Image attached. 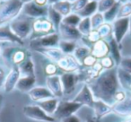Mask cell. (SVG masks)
I'll return each instance as SVG.
<instances>
[{
	"instance_id": "7a4b0ae2",
	"label": "cell",
	"mask_w": 131,
	"mask_h": 122,
	"mask_svg": "<svg viewBox=\"0 0 131 122\" xmlns=\"http://www.w3.org/2000/svg\"><path fill=\"white\" fill-rule=\"evenodd\" d=\"M23 8L21 0H7L0 4V24H6L15 18Z\"/></svg>"
},
{
	"instance_id": "8fae6325",
	"label": "cell",
	"mask_w": 131,
	"mask_h": 122,
	"mask_svg": "<svg viewBox=\"0 0 131 122\" xmlns=\"http://www.w3.org/2000/svg\"><path fill=\"white\" fill-rule=\"evenodd\" d=\"M61 84L63 93L70 94L75 90V84L78 80V76L75 74H64L61 75Z\"/></svg>"
},
{
	"instance_id": "e0dca14e",
	"label": "cell",
	"mask_w": 131,
	"mask_h": 122,
	"mask_svg": "<svg viewBox=\"0 0 131 122\" xmlns=\"http://www.w3.org/2000/svg\"><path fill=\"white\" fill-rule=\"evenodd\" d=\"M58 102L59 101L57 98H51L45 101H42V102H38L36 105H38L39 107L41 108L48 115L53 116V114H54V112L57 109V107H58Z\"/></svg>"
},
{
	"instance_id": "277c9868",
	"label": "cell",
	"mask_w": 131,
	"mask_h": 122,
	"mask_svg": "<svg viewBox=\"0 0 131 122\" xmlns=\"http://www.w3.org/2000/svg\"><path fill=\"white\" fill-rule=\"evenodd\" d=\"M24 114L29 118L43 122H54L55 118L50 115H48L38 105H28L24 107Z\"/></svg>"
},
{
	"instance_id": "f546056e",
	"label": "cell",
	"mask_w": 131,
	"mask_h": 122,
	"mask_svg": "<svg viewBox=\"0 0 131 122\" xmlns=\"http://www.w3.org/2000/svg\"><path fill=\"white\" fill-rule=\"evenodd\" d=\"M120 66L127 73L131 74V58H125L120 61Z\"/></svg>"
},
{
	"instance_id": "d590c367",
	"label": "cell",
	"mask_w": 131,
	"mask_h": 122,
	"mask_svg": "<svg viewBox=\"0 0 131 122\" xmlns=\"http://www.w3.org/2000/svg\"><path fill=\"white\" fill-rule=\"evenodd\" d=\"M87 122H95V120H93V119H92V118H90V119H88Z\"/></svg>"
},
{
	"instance_id": "52a82bcc",
	"label": "cell",
	"mask_w": 131,
	"mask_h": 122,
	"mask_svg": "<svg viewBox=\"0 0 131 122\" xmlns=\"http://www.w3.org/2000/svg\"><path fill=\"white\" fill-rule=\"evenodd\" d=\"M59 43V35L49 34L39 37L36 40H31V45L33 48H51Z\"/></svg>"
},
{
	"instance_id": "30bf717a",
	"label": "cell",
	"mask_w": 131,
	"mask_h": 122,
	"mask_svg": "<svg viewBox=\"0 0 131 122\" xmlns=\"http://www.w3.org/2000/svg\"><path fill=\"white\" fill-rule=\"evenodd\" d=\"M73 102L81 103L82 105H86L88 107L93 108V103H94V98L93 96L92 91L90 90L89 86L85 85L82 88L81 92L75 97Z\"/></svg>"
},
{
	"instance_id": "f1b7e54d",
	"label": "cell",
	"mask_w": 131,
	"mask_h": 122,
	"mask_svg": "<svg viewBox=\"0 0 131 122\" xmlns=\"http://www.w3.org/2000/svg\"><path fill=\"white\" fill-rule=\"evenodd\" d=\"M115 4V0H101L99 6V12H107Z\"/></svg>"
},
{
	"instance_id": "7402d4cb",
	"label": "cell",
	"mask_w": 131,
	"mask_h": 122,
	"mask_svg": "<svg viewBox=\"0 0 131 122\" xmlns=\"http://www.w3.org/2000/svg\"><path fill=\"white\" fill-rule=\"evenodd\" d=\"M77 30H78L81 34H90L92 30V24L90 18L87 17V18H84L83 20H81V22L79 23L78 26H77Z\"/></svg>"
},
{
	"instance_id": "5b68a950",
	"label": "cell",
	"mask_w": 131,
	"mask_h": 122,
	"mask_svg": "<svg viewBox=\"0 0 131 122\" xmlns=\"http://www.w3.org/2000/svg\"><path fill=\"white\" fill-rule=\"evenodd\" d=\"M10 28H11L12 31H13L18 38H20L21 40L27 38L31 32V23L26 18L15 19V20L13 21V23L10 24Z\"/></svg>"
},
{
	"instance_id": "2e32d148",
	"label": "cell",
	"mask_w": 131,
	"mask_h": 122,
	"mask_svg": "<svg viewBox=\"0 0 131 122\" xmlns=\"http://www.w3.org/2000/svg\"><path fill=\"white\" fill-rule=\"evenodd\" d=\"M35 84V77L33 76H23L20 77V79L17 82L15 88L17 90L24 93H29L32 88H34Z\"/></svg>"
},
{
	"instance_id": "d4e9b609",
	"label": "cell",
	"mask_w": 131,
	"mask_h": 122,
	"mask_svg": "<svg viewBox=\"0 0 131 122\" xmlns=\"http://www.w3.org/2000/svg\"><path fill=\"white\" fill-rule=\"evenodd\" d=\"M71 5L69 4L68 2H60L58 3L57 6H53L52 7L56 10L58 13H59L60 15H67L69 14L70 10H71Z\"/></svg>"
},
{
	"instance_id": "ba28073f",
	"label": "cell",
	"mask_w": 131,
	"mask_h": 122,
	"mask_svg": "<svg viewBox=\"0 0 131 122\" xmlns=\"http://www.w3.org/2000/svg\"><path fill=\"white\" fill-rule=\"evenodd\" d=\"M22 10L23 15H27L29 17H32V18H39V17L47 15L48 11H49V10H47V8L41 7L32 1L24 5Z\"/></svg>"
},
{
	"instance_id": "e575fe53",
	"label": "cell",
	"mask_w": 131,
	"mask_h": 122,
	"mask_svg": "<svg viewBox=\"0 0 131 122\" xmlns=\"http://www.w3.org/2000/svg\"><path fill=\"white\" fill-rule=\"evenodd\" d=\"M3 100H4V98H3V95L0 93V108H1V105H2V103H3Z\"/></svg>"
},
{
	"instance_id": "83f0119b",
	"label": "cell",
	"mask_w": 131,
	"mask_h": 122,
	"mask_svg": "<svg viewBox=\"0 0 131 122\" xmlns=\"http://www.w3.org/2000/svg\"><path fill=\"white\" fill-rule=\"evenodd\" d=\"M61 50L65 53H70L75 49V44L73 41H67V40H61L58 43Z\"/></svg>"
},
{
	"instance_id": "74e56055",
	"label": "cell",
	"mask_w": 131,
	"mask_h": 122,
	"mask_svg": "<svg viewBox=\"0 0 131 122\" xmlns=\"http://www.w3.org/2000/svg\"><path fill=\"white\" fill-rule=\"evenodd\" d=\"M119 1H123V2H125V1H127V0H119Z\"/></svg>"
},
{
	"instance_id": "d6a6232c",
	"label": "cell",
	"mask_w": 131,
	"mask_h": 122,
	"mask_svg": "<svg viewBox=\"0 0 131 122\" xmlns=\"http://www.w3.org/2000/svg\"><path fill=\"white\" fill-rule=\"evenodd\" d=\"M61 121L62 122H82L80 118H79L78 117L75 116V115H72V116L68 117V118H64V119L61 120Z\"/></svg>"
},
{
	"instance_id": "836d02e7",
	"label": "cell",
	"mask_w": 131,
	"mask_h": 122,
	"mask_svg": "<svg viewBox=\"0 0 131 122\" xmlns=\"http://www.w3.org/2000/svg\"><path fill=\"white\" fill-rule=\"evenodd\" d=\"M4 80H5V74H4V71H3L2 68H0V86H1L3 84V83H4Z\"/></svg>"
},
{
	"instance_id": "9a60e30c",
	"label": "cell",
	"mask_w": 131,
	"mask_h": 122,
	"mask_svg": "<svg viewBox=\"0 0 131 122\" xmlns=\"http://www.w3.org/2000/svg\"><path fill=\"white\" fill-rule=\"evenodd\" d=\"M19 79H20V69L18 68H13L10 74H8L6 82H5L6 92H11L14 88H15V85Z\"/></svg>"
},
{
	"instance_id": "7c38bea8",
	"label": "cell",
	"mask_w": 131,
	"mask_h": 122,
	"mask_svg": "<svg viewBox=\"0 0 131 122\" xmlns=\"http://www.w3.org/2000/svg\"><path fill=\"white\" fill-rule=\"evenodd\" d=\"M29 96L34 102H42L48 99L54 98L51 92L45 87H34L29 92Z\"/></svg>"
},
{
	"instance_id": "ac0fdd59",
	"label": "cell",
	"mask_w": 131,
	"mask_h": 122,
	"mask_svg": "<svg viewBox=\"0 0 131 122\" xmlns=\"http://www.w3.org/2000/svg\"><path fill=\"white\" fill-rule=\"evenodd\" d=\"M48 14H49V22L52 24L53 27H54L55 29L58 30L60 24L62 23V15H60L59 13H58L52 6L49 7V11H48Z\"/></svg>"
},
{
	"instance_id": "4316f807",
	"label": "cell",
	"mask_w": 131,
	"mask_h": 122,
	"mask_svg": "<svg viewBox=\"0 0 131 122\" xmlns=\"http://www.w3.org/2000/svg\"><path fill=\"white\" fill-rule=\"evenodd\" d=\"M110 48H111V53H112V56L114 58V60L116 61L117 65H118L120 63V55L119 51L118 49V43H117L116 40L114 38H112L110 41Z\"/></svg>"
},
{
	"instance_id": "484cf974",
	"label": "cell",
	"mask_w": 131,
	"mask_h": 122,
	"mask_svg": "<svg viewBox=\"0 0 131 122\" xmlns=\"http://www.w3.org/2000/svg\"><path fill=\"white\" fill-rule=\"evenodd\" d=\"M20 70L24 74V76H33L34 77V68L31 60H27L26 62L21 66Z\"/></svg>"
},
{
	"instance_id": "6da1fadb",
	"label": "cell",
	"mask_w": 131,
	"mask_h": 122,
	"mask_svg": "<svg viewBox=\"0 0 131 122\" xmlns=\"http://www.w3.org/2000/svg\"><path fill=\"white\" fill-rule=\"evenodd\" d=\"M89 88L94 100L102 101L110 106L116 103L115 96L118 91V80L116 68H111L101 74Z\"/></svg>"
},
{
	"instance_id": "603a6c76",
	"label": "cell",
	"mask_w": 131,
	"mask_h": 122,
	"mask_svg": "<svg viewBox=\"0 0 131 122\" xmlns=\"http://www.w3.org/2000/svg\"><path fill=\"white\" fill-rule=\"evenodd\" d=\"M81 22V17L78 15H69L67 17H65L64 19H62V24H66L68 26H71V27H75L77 28L78 26L79 23Z\"/></svg>"
},
{
	"instance_id": "8992f818",
	"label": "cell",
	"mask_w": 131,
	"mask_h": 122,
	"mask_svg": "<svg viewBox=\"0 0 131 122\" xmlns=\"http://www.w3.org/2000/svg\"><path fill=\"white\" fill-rule=\"evenodd\" d=\"M129 23L130 18L129 17H124V18H118L113 24V31H114V37L117 43H120L123 37L127 32L129 29Z\"/></svg>"
},
{
	"instance_id": "5bb4252c",
	"label": "cell",
	"mask_w": 131,
	"mask_h": 122,
	"mask_svg": "<svg viewBox=\"0 0 131 122\" xmlns=\"http://www.w3.org/2000/svg\"><path fill=\"white\" fill-rule=\"evenodd\" d=\"M0 41H10L23 45L24 41L12 31L10 25H4L0 27Z\"/></svg>"
},
{
	"instance_id": "3957f363",
	"label": "cell",
	"mask_w": 131,
	"mask_h": 122,
	"mask_svg": "<svg viewBox=\"0 0 131 122\" xmlns=\"http://www.w3.org/2000/svg\"><path fill=\"white\" fill-rule=\"evenodd\" d=\"M82 104L75 102H67V101H59L57 107L56 111L53 114V118L55 119L63 120L64 118L74 115L81 107Z\"/></svg>"
},
{
	"instance_id": "44dd1931",
	"label": "cell",
	"mask_w": 131,
	"mask_h": 122,
	"mask_svg": "<svg viewBox=\"0 0 131 122\" xmlns=\"http://www.w3.org/2000/svg\"><path fill=\"white\" fill-rule=\"evenodd\" d=\"M52 24L50 22H48V21H38L33 24V30H34L35 32H48L49 30L52 28Z\"/></svg>"
},
{
	"instance_id": "d6986e66",
	"label": "cell",
	"mask_w": 131,
	"mask_h": 122,
	"mask_svg": "<svg viewBox=\"0 0 131 122\" xmlns=\"http://www.w3.org/2000/svg\"><path fill=\"white\" fill-rule=\"evenodd\" d=\"M93 110L95 111V114L97 117L103 116V115L107 114L110 110H111V107L108 104L104 103L102 101L94 100V103H93Z\"/></svg>"
},
{
	"instance_id": "4fadbf2b",
	"label": "cell",
	"mask_w": 131,
	"mask_h": 122,
	"mask_svg": "<svg viewBox=\"0 0 131 122\" xmlns=\"http://www.w3.org/2000/svg\"><path fill=\"white\" fill-rule=\"evenodd\" d=\"M47 86L48 89L51 92L54 97H61L63 93L62 89V84L59 76L58 75H52L47 78Z\"/></svg>"
},
{
	"instance_id": "ffe728a7",
	"label": "cell",
	"mask_w": 131,
	"mask_h": 122,
	"mask_svg": "<svg viewBox=\"0 0 131 122\" xmlns=\"http://www.w3.org/2000/svg\"><path fill=\"white\" fill-rule=\"evenodd\" d=\"M97 7H98V3H97L96 1H92V2H90V3H87L86 6H84L82 10H80L77 14H78V15L80 17L87 18L89 15L95 13Z\"/></svg>"
},
{
	"instance_id": "cb8c5ba5",
	"label": "cell",
	"mask_w": 131,
	"mask_h": 122,
	"mask_svg": "<svg viewBox=\"0 0 131 122\" xmlns=\"http://www.w3.org/2000/svg\"><path fill=\"white\" fill-rule=\"evenodd\" d=\"M118 7H119V3H115L114 6L111 7L107 12L104 13V20L106 22H112L117 16V14L118 11Z\"/></svg>"
},
{
	"instance_id": "4dcf8cb0",
	"label": "cell",
	"mask_w": 131,
	"mask_h": 122,
	"mask_svg": "<svg viewBox=\"0 0 131 122\" xmlns=\"http://www.w3.org/2000/svg\"><path fill=\"white\" fill-rule=\"evenodd\" d=\"M75 57H77L79 60L80 59L84 60L86 58V57L88 56V49H85V48H78V49H75Z\"/></svg>"
},
{
	"instance_id": "9c48e42d",
	"label": "cell",
	"mask_w": 131,
	"mask_h": 122,
	"mask_svg": "<svg viewBox=\"0 0 131 122\" xmlns=\"http://www.w3.org/2000/svg\"><path fill=\"white\" fill-rule=\"evenodd\" d=\"M58 30H59L61 38L64 39L63 40H67V41H75V40L80 39L82 36L77 28L68 26L62 23L60 24Z\"/></svg>"
},
{
	"instance_id": "1f68e13d",
	"label": "cell",
	"mask_w": 131,
	"mask_h": 122,
	"mask_svg": "<svg viewBox=\"0 0 131 122\" xmlns=\"http://www.w3.org/2000/svg\"><path fill=\"white\" fill-rule=\"evenodd\" d=\"M93 19H94V20H93V23H91L92 28H97L99 25H101V24H102V21H103V17H102V15H99V14L98 15H93Z\"/></svg>"
},
{
	"instance_id": "8d00e7d4",
	"label": "cell",
	"mask_w": 131,
	"mask_h": 122,
	"mask_svg": "<svg viewBox=\"0 0 131 122\" xmlns=\"http://www.w3.org/2000/svg\"><path fill=\"white\" fill-rule=\"evenodd\" d=\"M129 29H130V31H131V18H130V23H129Z\"/></svg>"
}]
</instances>
